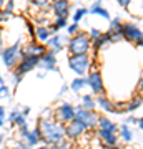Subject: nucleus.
I'll return each instance as SVG.
<instances>
[{
  "label": "nucleus",
  "instance_id": "30",
  "mask_svg": "<svg viewBox=\"0 0 143 149\" xmlns=\"http://www.w3.org/2000/svg\"><path fill=\"white\" fill-rule=\"evenodd\" d=\"M0 100H12V86L4 83L0 86Z\"/></svg>",
  "mask_w": 143,
  "mask_h": 149
},
{
  "label": "nucleus",
  "instance_id": "37",
  "mask_svg": "<svg viewBox=\"0 0 143 149\" xmlns=\"http://www.w3.org/2000/svg\"><path fill=\"white\" fill-rule=\"evenodd\" d=\"M40 118H53V109L52 108H43L40 113Z\"/></svg>",
  "mask_w": 143,
  "mask_h": 149
},
{
  "label": "nucleus",
  "instance_id": "6",
  "mask_svg": "<svg viewBox=\"0 0 143 149\" xmlns=\"http://www.w3.org/2000/svg\"><path fill=\"white\" fill-rule=\"evenodd\" d=\"M53 118L60 123H68L75 118V106L72 103H67V101H62L58 103L57 106L53 108Z\"/></svg>",
  "mask_w": 143,
  "mask_h": 149
},
{
  "label": "nucleus",
  "instance_id": "48",
  "mask_svg": "<svg viewBox=\"0 0 143 149\" xmlns=\"http://www.w3.org/2000/svg\"><path fill=\"white\" fill-rule=\"evenodd\" d=\"M5 2H7V0H0V7H4V5H5Z\"/></svg>",
  "mask_w": 143,
  "mask_h": 149
},
{
  "label": "nucleus",
  "instance_id": "16",
  "mask_svg": "<svg viewBox=\"0 0 143 149\" xmlns=\"http://www.w3.org/2000/svg\"><path fill=\"white\" fill-rule=\"evenodd\" d=\"M95 100H97V106L100 108V109H103V111H106V113H122L117 108V104L111 103L105 95H98Z\"/></svg>",
  "mask_w": 143,
  "mask_h": 149
},
{
  "label": "nucleus",
  "instance_id": "41",
  "mask_svg": "<svg viewBox=\"0 0 143 149\" xmlns=\"http://www.w3.org/2000/svg\"><path fill=\"white\" fill-rule=\"evenodd\" d=\"M118 5L123 7V8H128V5H130V0H117Z\"/></svg>",
  "mask_w": 143,
  "mask_h": 149
},
{
  "label": "nucleus",
  "instance_id": "29",
  "mask_svg": "<svg viewBox=\"0 0 143 149\" xmlns=\"http://www.w3.org/2000/svg\"><path fill=\"white\" fill-rule=\"evenodd\" d=\"M87 13H88V8H85V7H78V8L73 12V15H72V22H77V23H80V20H82V18H83Z\"/></svg>",
  "mask_w": 143,
  "mask_h": 149
},
{
  "label": "nucleus",
  "instance_id": "8",
  "mask_svg": "<svg viewBox=\"0 0 143 149\" xmlns=\"http://www.w3.org/2000/svg\"><path fill=\"white\" fill-rule=\"evenodd\" d=\"M37 68L40 70H45V71H57L60 73V70L57 68V53L53 52V50H48L43 55H40V58H38V66Z\"/></svg>",
  "mask_w": 143,
  "mask_h": 149
},
{
  "label": "nucleus",
  "instance_id": "47",
  "mask_svg": "<svg viewBox=\"0 0 143 149\" xmlns=\"http://www.w3.org/2000/svg\"><path fill=\"white\" fill-rule=\"evenodd\" d=\"M4 83H5V78H4V76H2V74H0V86L4 85Z\"/></svg>",
  "mask_w": 143,
  "mask_h": 149
},
{
  "label": "nucleus",
  "instance_id": "46",
  "mask_svg": "<svg viewBox=\"0 0 143 149\" xmlns=\"http://www.w3.org/2000/svg\"><path fill=\"white\" fill-rule=\"evenodd\" d=\"M138 128H140V129H142V131H143V119H138Z\"/></svg>",
  "mask_w": 143,
  "mask_h": 149
},
{
  "label": "nucleus",
  "instance_id": "15",
  "mask_svg": "<svg viewBox=\"0 0 143 149\" xmlns=\"http://www.w3.org/2000/svg\"><path fill=\"white\" fill-rule=\"evenodd\" d=\"M97 136H98V139H100L101 143H105L108 148H113V146H117V144H118V136H117V133H113V131H110V129H101V128H98V131H97Z\"/></svg>",
  "mask_w": 143,
  "mask_h": 149
},
{
  "label": "nucleus",
  "instance_id": "3",
  "mask_svg": "<svg viewBox=\"0 0 143 149\" xmlns=\"http://www.w3.org/2000/svg\"><path fill=\"white\" fill-rule=\"evenodd\" d=\"M67 48H68L70 55L88 53L92 48V38L88 35V32H78L75 35H72V37H68Z\"/></svg>",
  "mask_w": 143,
  "mask_h": 149
},
{
  "label": "nucleus",
  "instance_id": "17",
  "mask_svg": "<svg viewBox=\"0 0 143 149\" xmlns=\"http://www.w3.org/2000/svg\"><path fill=\"white\" fill-rule=\"evenodd\" d=\"M25 143L28 148H35V146H42V134L38 126H35L33 129L28 131V134L25 136Z\"/></svg>",
  "mask_w": 143,
  "mask_h": 149
},
{
  "label": "nucleus",
  "instance_id": "14",
  "mask_svg": "<svg viewBox=\"0 0 143 149\" xmlns=\"http://www.w3.org/2000/svg\"><path fill=\"white\" fill-rule=\"evenodd\" d=\"M122 35L123 40H128V42L137 43L138 40H143V32L133 23H122Z\"/></svg>",
  "mask_w": 143,
  "mask_h": 149
},
{
  "label": "nucleus",
  "instance_id": "26",
  "mask_svg": "<svg viewBox=\"0 0 143 149\" xmlns=\"http://www.w3.org/2000/svg\"><path fill=\"white\" fill-rule=\"evenodd\" d=\"M118 131H120V136H122V139L125 141V143H130L133 139V133H132V129L128 128V124L125 123V124H122L120 128H118Z\"/></svg>",
  "mask_w": 143,
  "mask_h": 149
},
{
  "label": "nucleus",
  "instance_id": "32",
  "mask_svg": "<svg viewBox=\"0 0 143 149\" xmlns=\"http://www.w3.org/2000/svg\"><path fill=\"white\" fill-rule=\"evenodd\" d=\"M28 131H30V128H28V123H27V124L18 126V128H17V139H25V136L28 134Z\"/></svg>",
  "mask_w": 143,
  "mask_h": 149
},
{
  "label": "nucleus",
  "instance_id": "52",
  "mask_svg": "<svg viewBox=\"0 0 143 149\" xmlns=\"http://www.w3.org/2000/svg\"><path fill=\"white\" fill-rule=\"evenodd\" d=\"M142 2H143V0H142Z\"/></svg>",
  "mask_w": 143,
  "mask_h": 149
},
{
  "label": "nucleus",
  "instance_id": "34",
  "mask_svg": "<svg viewBox=\"0 0 143 149\" xmlns=\"http://www.w3.org/2000/svg\"><path fill=\"white\" fill-rule=\"evenodd\" d=\"M27 123H28L27 121V116L20 113V114L15 118V121H13V124H12V128H18V126H22V124H27Z\"/></svg>",
  "mask_w": 143,
  "mask_h": 149
},
{
  "label": "nucleus",
  "instance_id": "24",
  "mask_svg": "<svg viewBox=\"0 0 143 149\" xmlns=\"http://www.w3.org/2000/svg\"><path fill=\"white\" fill-rule=\"evenodd\" d=\"M82 106L87 109H95L97 108V100L93 95H83L82 96Z\"/></svg>",
  "mask_w": 143,
  "mask_h": 149
},
{
  "label": "nucleus",
  "instance_id": "25",
  "mask_svg": "<svg viewBox=\"0 0 143 149\" xmlns=\"http://www.w3.org/2000/svg\"><path fill=\"white\" fill-rule=\"evenodd\" d=\"M23 76H25V74L18 73V71H15V70H12V74H10V81H8V85H10L12 88H18V86H20V83L23 81Z\"/></svg>",
  "mask_w": 143,
  "mask_h": 149
},
{
  "label": "nucleus",
  "instance_id": "50",
  "mask_svg": "<svg viewBox=\"0 0 143 149\" xmlns=\"http://www.w3.org/2000/svg\"><path fill=\"white\" fill-rule=\"evenodd\" d=\"M0 10H2V7H0ZM0 23H2V20H0Z\"/></svg>",
  "mask_w": 143,
  "mask_h": 149
},
{
  "label": "nucleus",
  "instance_id": "11",
  "mask_svg": "<svg viewBox=\"0 0 143 149\" xmlns=\"http://www.w3.org/2000/svg\"><path fill=\"white\" fill-rule=\"evenodd\" d=\"M67 42H68V35H60L57 32V33H52V37L45 42V45H47L48 50H53L55 53H60L67 47Z\"/></svg>",
  "mask_w": 143,
  "mask_h": 149
},
{
  "label": "nucleus",
  "instance_id": "33",
  "mask_svg": "<svg viewBox=\"0 0 143 149\" xmlns=\"http://www.w3.org/2000/svg\"><path fill=\"white\" fill-rule=\"evenodd\" d=\"M65 28H67V35H68V37H72V35H75V33L80 32V25L77 23V22H72V23H68Z\"/></svg>",
  "mask_w": 143,
  "mask_h": 149
},
{
  "label": "nucleus",
  "instance_id": "4",
  "mask_svg": "<svg viewBox=\"0 0 143 149\" xmlns=\"http://www.w3.org/2000/svg\"><path fill=\"white\" fill-rule=\"evenodd\" d=\"M90 55L88 53H77L68 56V68L78 76H85L90 68Z\"/></svg>",
  "mask_w": 143,
  "mask_h": 149
},
{
  "label": "nucleus",
  "instance_id": "39",
  "mask_svg": "<svg viewBox=\"0 0 143 149\" xmlns=\"http://www.w3.org/2000/svg\"><path fill=\"white\" fill-rule=\"evenodd\" d=\"M88 35H90L92 40H95L97 37H100L101 35V30H98V28H90V30H88Z\"/></svg>",
  "mask_w": 143,
  "mask_h": 149
},
{
  "label": "nucleus",
  "instance_id": "51",
  "mask_svg": "<svg viewBox=\"0 0 143 149\" xmlns=\"http://www.w3.org/2000/svg\"><path fill=\"white\" fill-rule=\"evenodd\" d=\"M87 2H92V0H87Z\"/></svg>",
  "mask_w": 143,
  "mask_h": 149
},
{
  "label": "nucleus",
  "instance_id": "23",
  "mask_svg": "<svg viewBox=\"0 0 143 149\" xmlns=\"http://www.w3.org/2000/svg\"><path fill=\"white\" fill-rule=\"evenodd\" d=\"M68 86H70V91H73V93H80V91L87 86V78H83V76H77V78H75Z\"/></svg>",
  "mask_w": 143,
  "mask_h": 149
},
{
  "label": "nucleus",
  "instance_id": "36",
  "mask_svg": "<svg viewBox=\"0 0 143 149\" xmlns=\"http://www.w3.org/2000/svg\"><path fill=\"white\" fill-rule=\"evenodd\" d=\"M7 124V108L0 104V129Z\"/></svg>",
  "mask_w": 143,
  "mask_h": 149
},
{
  "label": "nucleus",
  "instance_id": "40",
  "mask_svg": "<svg viewBox=\"0 0 143 149\" xmlns=\"http://www.w3.org/2000/svg\"><path fill=\"white\" fill-rule=\"evenodd\" d=\"M30 113H32V108H30V106H22V114H25V116L28 118Z\"/></svg>",
  "mask_w": 143,
  "mask_h": 149
},
{
  "label": "nucleus",
  "instance_id": "27",
  "mask_svg": "<svg viewBox=\"0 0 143 149\" xmlns=\"http://www.w3.org/2000/svg\"><path fill=\"white\" fill-rule=\"evenodd\" d=\"M30 8H35V10H40V8H48L50 7V2L52 0H27Z\"/></svg>",
  "mask_w": 143,
  "mask_h": 149
},
{
  "label": "nucleus",
  "instance_id": "1",
  "mask_svg": "<svg viewBox=\"0 0 143 149\" xmlns=\"http://www.w3.org/2000/svg\"><path fill=\"white\" fill-rule=\"evenodd\" d=\"M37 126L42 134V146L55 148V144L65 138V124L55 118H38Z\"/></svg>",
  "mask_w": 143,
  "mask_h": 149
},
{
  "label": "nucleus",
  "instance_id": "44",
  "mask_svg": "<svg viewBox=\"0 0 143 149\" xmlns=\"http://www.w3.org/2000/svg\"><path fill=\"white\" fill-rule=\"evenodd\" d=\"M4 143H5V133H0V148H2Z\"/></svg>",
  "mask_w": 143,
  "mask_h": 149
},
{
  "label": "nucleus",
  "instance_id": "19",
  "mask_svg": "<svg viewBox=\"0 0 143 149\" xmlns=\"http://www.w3.org/2000/svg\"><path fill=\"white\" fill-rule=\"evenodd\" d=\"M88 13H92V15H98V17H101V18H105V20H108V22L111 20L110 18V12L101 7V0H97V2L92 3L90 8H88Z\"/></svg>",
  "mask_w": 143,
  "mask_h": 149
},
{
  "label": "nucleus",
  "instance_id": "9",
  "mask_svg": "<svg viewBox=\"0 0 143 149\" xmlns=\"http://www.w3.org/2000/svg\"><path fill=\"white\" fill-rule=\"evenodd\" d=\"M47 52V45L38 40H30V42H25L22 43V48H20V55H32V56H40Z\"/></svg>",
  "mask_w": 143,
  "mask_h": 149
},
{
  "label": "nucleus",
  "instance_id": "20",
  "mask_svg": "<svg viewBox=\"0 0 143 149\" xmlns=\"http://www.w3.org/2000/svg\"><path fill=\"white\" fill-rule=\"evenodd\" d=\"M108 43H111V37H110V33L108 32H101L100 37H97L95 40H92V47H93V50L95 52H98L100 48H103L105 45H108Z\"/></svg>",
  "mask_w": 143,
  "mask_h": 149
},
{
  "label": "nucleus",
  "instance_id": "42",
  "mask_svg": "<svg viewBox=\"0 0 143 149\" xmlns=\"http://www.w3.org/2000/svg\"><path fill=\"white\" fill-rule=\"evenodd\" d=\"M35 76H37L38 80H43V78L47 76V71H45V70H42V71H37V74H35Z\"/></svg>",
  "mask_w": 143,
  "mask_h": 149
},
{
  "label": "nucleus",
  "instance_id": "43",
  "mask_svg": "<svg viewBox=\"0 0 143 149\" xmlns=\"http://www.w3.org/2000/svg\"><path fill=\"white\" fill-rule=\"evenodd\" d=\"M4 43H5L4 42V28L0 27V47H4Z\"/></svg>",
  "mask_w": 143,
  "mask_h": 149
},
{
  "label": "nucleus",
  "instance_id": "35",
  "mask_svg": "<svg viewBox=\"0 0 143 149\" xmlns=\"http://www.w3.org/2000/svg\"><path fill=\"white\" fill-rule=\"evenodd\" d=\"M12 17H13V12H8V10H5V8L2 7V10H0V20H2V23L8 22Z\"/></svg>",
  "mask_w": 143,
  "mask_h": 149
},
{
  "label": "nucleus",
  "instance_id": "45",
  "mask_svg": "<svg viewBox=\"0 0 143 149\" xmlns=\"http://www.w3.org/2000/svg\"><path fill=\"white\" fill-rule=\"evenodd\" d=\"M137 121H138V119H135L133 116H130V118L127 119V124H133V123H137Z\"/></svg>",
  "mask_w": 143,
  "mask_h": 149
},
{
  "label": "nucleus",
  "instance_id": "21",
  "mask_svg": "<svg viewBox=\"0 0 143 149\" xmlns=\"http://www.w3.org/2000/svg\"><path fill=\"white\" fill-rule=\"evenodd\" d=\"M97 128L110 129V131H113V133H117V131H118L117 123H113L110 118H106V116H98V124H97Z\"/></svg>",
  "mask_w": 143,
  "mask_h": 149
},
{
  "label": "nucleus",
  "instance_id": "38",
  "mask_svg": "<svg viewBox=\"0 0 143 149\" xmlns=\"http://www.w3.org/2000/svg\"><path fill=\"white\" fill-rule=\"evenodd\" d=\"M70 91V86L68 85H62V88L58 90V95H57V98H63L67 93Z\"/></svg>",
  "mask_w": 143,
  "mask_h": 149
},
{
  "label": "nucleus",
  "instance_id": "22",
  "mask_svg": "<svg viewBox=\"0 0 143 149\" xmlns=\"http://www.w3.org/2000/svg\"><path fill=\"white\" fill-rule=\"evenodd\" d=\"M67 25H68V18H65V17H55L53 23H48V27H50V30H52L53 33L60 32V30L65 28Z\"/></svg>",
  "mask_w": 143,
  "mask_h": 149
},
{
  "label": "nucleus",
  "instance_id": "18",
  "mask_svg": "<svg viewBox=\"0 0 143 149\" xmlns=\"http://www.w3.org/2000/svg\"><path fill=\"white\" fill-rule=\"evenodd\" d=\"M52 30H50V27L48 25H37L35 27V32H33V38L35 40H38V42L45 43L48 40V38L52 37Z\"/></svg>",
  "mask_w": 143,
  "mask_h": 149
},
{
  "label": "nucleus",
  "instance_id": "2",
  "mask_svg": "<svg viewBox=\"0 0 143 149\" xmlns=\"http://www.w3.org/2000/svg\"><path fill=\"white\" fill-rule=\"evenodd\" d=\"M22 43H23V40L22 38H18L17 42H13L12 45H8V47H2V55H0V61L4 63V66H5L7 70H13L17 66V63L20 61V48H22Z\"/></svg>",
  "mask_w": 143,
  "mask_h": 149
},
{
  "label": "nucleus",
  "instance_id": "5",
  "mask_svg": "<svg viewBox=\"0 0 143 149\" xmlns=\"http://www.w3.org/2000/svg\"><path fill=\"white\" fill-rule=\"evenodd\" d=\"M75 119L82 121L87 126V129H95L98 124V114L95 109H87L82 104L75 106Z\"/></svg>",
  "mask_w": 143,
  "mask_h": 149
},
{
  "label": "nucleus",
  "instance_id": "10",
  "mask_svg": "<svg viewBox=\"0 0 143 149\" xmlns=\"http://www.w3.org/2000/svg\"><path fill=\"white\" fill-rule=\"evenodd\" d=\"M38 58H40V56L22 55V56H20V61L17 63V66H15L13 70H15V71H18V73H22V74L30 73V71H33V70H37V66H38Z\"/></svg>",
  "mask_w": 143,
  "mask_h": 149
},
{
  "label": "nucleus",
  "instance_id": "13",
  "mask_svg": "<svg viewBox=\"0 0 143 149\" xmlns=\"http://www.w3.org/2000/svg\"><path fill=\"white\" fill-rule=\"evenodd\" d=\"M70 10H72V5H70L68 0H52L50 2V12L53 13V17H65V18H68Z\"/></svg>",
  "mask_w": 143,
  "mask_h": 149
},
{
  "label": "nucleus",
  "instance_id": "12",
  "mask_svg": "<svg viewBox=\"0 0 143 149\" xmlns=\"http://www.w3.org/2000/svg\"><path fill=\"white\" fill-rule=\"evenodd\" d=\"M87 86H90L93 95H103L105 93V86H103V80H101L100 71H92L87 76Z\"/></svg>",
  "mask_w": 143,
  "mask_h": 149
},
{
  "label": "nucleus",
  "instance_id": "7",
  "mask_svg": "<svg viewBox=\"0 0 143 149\" xmlns=\"http://www.w3.org/2000/svg\"><path fill=\"white\" fill-rule=\"evenodd\" d=\"M85 133H87V126H85L82 121H78V119L73 118L72 121L65 123V138L70 139L72 143L77 141L78 138H82Z\"/></svg>",
  "mask_w": 143,
  "mask_h": 149
},
{
  "label": "nucleus",
  "instance_id": "28",
  "mask_svg": "<svg viewBox=\"0 0 143 149\" xmlns=\"http://www.w3.org/2000/svg\"><path fill=\"white\" fill-rule=\"evenodd\" d=\"M142 103H143V98L142 96H137V98H133L130 103L125 104V109H123V111H130V113L135 111V109H138V108L142 106Z\"/></svg>",
  "mask_w": 143,
  "mask_h": 149
},
{
  "label": "nucleus",
  "instance_id": "31",
  "mask_svg": "<svg viewBox=\"0 0 143 149\" xmlns=\"http://www.w3.org/2000/svg\"><path fill=\"white\" fill-rule=\"evenodd\" d=\"M110 33H117V32H122V20L115 17L113 20H110V28H108Z\"/></svg>",
  "mask_w": 143,
  "mask_h": 149
},
{
  "label": "nucleus",
  "instance_id": "49",
  "mask_svg": "<svg viewBox=\"0 0 143 149\" xmlns=\"http://www.w3.org/2000/svg\"><path fill=\"white\" fill-rule=\"evenodd\" d=\"M0 55H2V47H0Z\"/></svg>",
  "mask_w": 143,
  "mask_h": 149
}]
</instances>
